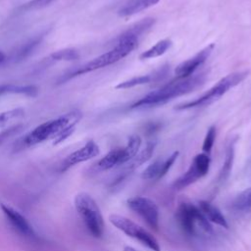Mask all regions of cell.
Returning <instances> with one entry per match:
<instances>
[{"instance_id":"6da1fadb","label":"cell","mask_w":251,"mask_h":251,"mask_svg":"<svg viewBox=\"0 0 251 251\" xmlns=\"http://www.w3.org/2000/svg\"><path fill=\"white\" fill-rule=\"evenodd\" d=\"M81 117L82 114L75 110L56 119L44 122L23 138V145L33 146L48 139H52L53 144L57 145L73 134Z\"/></svg>"},{"instance_id":"ba28073f","label":"cell","mask_w":251,"mask_h":251,"mask_svg":"<svg viewBox=\"0 0 251 251\" xmlns=\"http://www.w3.org/2000/svg\"><path fill=\"white\" fill-rule=\"evenodd\" d=\"M210 163L211 159L208 154H197L193 158L188 170L184 174H182L177 179L175 180L173 184L174 188L176 190H181L197 181L209 172Z\"/></svg>"},{"instance_id":"ffe728a7","label":"cell","mask_w":251,"mask_h":251,"mask_svg":"<svg viewBox=\"0 0 251 251\" xmlns=\"http://www.w3.org/2000/svg\"><path fill=\"white\" fill-rule=\"evenodd\" d=\"M232 208L236 212H251V187L240 192L232 202Z\"/></svg>"},{"instance_id":"4316f807","label":"cell","mask_w":251,"mask_h":251,"mask_svg":"<svg viewBox=\"0 0 251 251\" xmlns=\"http://www.w3.org/2000/svg\"><path fill=\"white\" fill-rule=\"evenodd\" d=\"M123 251H137L136 249H134L133 247H131V246H126L125 248H124V250Z\"/></svg>"},{"instance_id":"9c48e42d","label":"cell","mask_w":251,"mask_h":251,"mask_svg":"<svg viewBox=\"0 0 251 251\" xmlns=\"http://www.w3.org/2000/svg\"><path fill=\"white\" fill-rule=\"evenodd\" d=\"M126 203L129 209L137 214L151 228H158L159 209L153 200L143 196H133L128 198Z\"/></svg>"},{"instance_id":"2e32d148","label":"cell","mask_w":251,"mask_h":251,"mask_svg":"<svg viewBox=\"0 0 251 251\" xmlns=\"http://www.w3.org/2000/svg\"><path fill=\"white\" fill-rule=\"evenodd\" d=\"M167 74V69H162L160 70L158 73L153 74V75H139V76H135L132 77L130 79L125 80L120 82L119 84H117L115 86L116 89H127V88H131L134 87L136 85H142V84H146L149 82H152L153 80H158L162 78V75H166Z\"/></svg>"},{"instance_id":"9a60e30c","label":"cell","mask_w":251,"mask_h":251,"mask_svg":"<svg viewBox=\"0 0 251 251\" xmlns=\"http://www.w3.org/2000/svg\"><path fill=\"white\" fill-rule=\"evenodd\" d=\"M198 207L209 222L214 223V224H216L222 227H225V228L228 227V225H227V222H226L225 216L212 203L203 200V201L199 202Z\"/></svg>"},{"instance_id":"4fadbf2b","label":"cell","mask_w":251,"mask_h":251,"mask_svg":"<svg viewBox=\"0 0 251 251\" xmlns=\"http://www.w3.org/2000/svg\"><path fill=\"white\" fill-rule=\"evenodd\" d=\"M156 144L157 142L155 140H152V141H148L145 148L137 155L135 156L132 160H130V163L126 167L125 171L120 175L119 178H118V182L121 181L122 179H124L125 177H126L132 171H134L136 168H138L139 166H141L142 164H144L146 161H148L154 150H155V147H156Z\"/></svg>"},{"instance_id":"603a6c76","label":"cell","mask_w":251,"mask_h":251,"mask_svg":"<svg viewBox=\"0 0 251 251\" xmlns=\"http://www.w3.org/2000/svg\"><path fill=\"white\" fill-rule=\"evenodd\" d=\"M24 115H25V110L22 108H16V109H12L9 111L1 112L0 113V126L7 125L9 122H11L13 120L22 118V117H24Z\"/></svg>"},{"instance_id":"7c38bea8","label":"cell","mask_w":251,"mask_h":251,"mask_svg":"<svg viewBox=\"0 0 251 251\" xmlns=\"http://www.w3.org/2000/svg\"><path fill=\"white\" fill-rule=\"evenodd\" d=\"M99 153H100V149H99V146L97 145V143L93 140H89L82 147H80L79 149L71 153L63 161L62 166H61V172L67 171L68 169H70L71 167H73L76 164L88 161V160L98 156Z\"/></svg>"},{"instance_id":"8fae6325","label":"cell","mask_w":251,"mask_h":251,"mask_svg":"<svg viewBox=\"0 0 251 251\" xmlns=\"http://www.w3.org/2000/svg\"><path fill=\"white\" fill-rule=\"evenodd\" d=\"M1 209L4 215L6 216L8 222L17 232H19L21 235L29 239L37 238V235L33 227L30 226L27 220L20 212H18L11 206L5 205V204L1 205Z\"/></svg>"},{"instance_id":"5bb4252c","label":"cell","mask_w":251,"mask_h":251,"mask_svg":"<svg viewBox=\"0 0 251 251\" xmlns=\"http://www.w3.org/2000/svg\"><path fill=\"white\" fill-rule=\"evenodd\" d=\"M126 163V156H125V149L124 148H116L108 152L103 158H101L96 167L99 171H107L116 166L123 165Z\"/></svg>"},{"instance_id":"44dd1931","label":"cell","mask_w":251,"mask_h":251,"mask_svg":"<svg viewBox=\"0 0 251 251\" xmlns=\"http://www.w3.org/2000/svg\"><path fill=\"white\" fill-rule=\"evenodd\" d=\"M233 159H234V142H230L226 148V157H225V161L223 164V167L220 171L219 174V180L223 181L226 180L230 172H231V168H232V164H233Z\"/></svg>"},{"instance_id":"7402d4cb","label":"cell","mask_w":251,"mask_h":251,"mask_svg":"<svg viewBox=\"0 0 251 251\" xmlns=\"http://www.w3.org/2000/svg\"><path fill=\"white\" fill-rule=\"evenodd\" d=\"M164 160L158 159L150 164L141 174L143 179H160L162 178V169Z\"/></svg>"},{"instance_id":"8992f818","label":"cell","mask_w":251,"mask_h":251,"mask_svg":"<svg viewBox=\"0 0 251 251\" xmlns=\"http://www.w3.org/2000/svg\"><path fill=\"white\" fill-rule=\"evenodd\" d=\"M75 206L89 233L96 238L102 237L105 225L95 200L89 194L82 192L75 196Z\"/></svg>"},{"instance_id":"484cf974","label":"cell","mask_w":251,"mask_h":251,"mask_svg":"<svg viewBox=\"0 0 251 251\" xmlns=\"http://www.w3.org/2000/svg\"><path fill=\"white\" fill-rule=\"evenodd\" d=\"M56 60H75L78 57L75 50H61L52 55Z\"/></svg>"},{"instance_id":"d4e9b609","label":"cell","mask_w":251,"mask_h":251,"mask_svg":"<svg viewBox=\"0 0 251 251\" xmlns=\"http://www.w3.org/2000/svg\"><path fill=\"white\" fill-rule=\"evenodd\" d=\"M54 1H56V0H31V1L27 2V3H25L24 6H22V9L24 11L36 10V9L43 8V7L51 4Z\"/></svg>"},{"instance_id":"ac0fdd59","label":"cell","mask_w":251,"mask_h":251,"mask_svg":"<svg viewBox=\"0 0 251 251\" xmlns=\"http://www.w3.org/2000/svg\"><path fill=\"white\" fill-rule=\"evenodd\" d=\"M21 94L27 97H36L38 88L35 85H16L2 84L0 85V95L3 94Z\"/></svg>"},{"instance_id":"3957f363","label":"cell","mask_w":251,"mask_h":251,"mask_svg":"<svg viewBox=\"0 0 251 251\" xmlns=\"http://www.w3.org/2000/svg\"><path fill=\"white\" fill-rule=\"evenodd\" d=\"M137 44H138L137 38H134L131 36H125L121 34L117 38V44L113 49L92 59L91 61L87 62L83 66L76 69L75 71L72 72L67 76V78L69 79L86 73H90V72L105 68L112 64H115L118 61L125 58L126 56H127L133 49H135Z\"/></svg>"},{"instance_id":"83f0119b","label":"cell","mask_w":251,"mask_h":251,"mask_svg":"<svg viewBox=\"0 0 251 251\" xmlns=\"http://www.w3.org/2000/svg\"><path fill=\"white\" fill-rule=\"evenodd\" d=\"M5 60V55L0 51V64Z\"/></svg>"},{"instance_id":"7a4b0ae2","label":"cell","mask_w":251,"mask_h":251,"mask_svg":"<svg viewBox=\"0 0 251 251\" xmlns=\"http://www.w3.org/2000/svg\"><path fill=\"white\" fill-rule=\"evenodd\" d=\"M205 80V75L200 74L186 78H176L161 88L151 91L130 105V109H145L166 104L178 96L190 93Z\"/></svg>"},{"instance_id":"cb8c5ba5","label":"cell","mask_w":251,"mask_h":251,"mask_svg":"<svg viewBox=\"0 0 251 251\" xmlns=\"http://www.w3.org/2000/svg\"><path fill=\"white\" fill-rule=\"evenodd\" d=\"M216 126H211L208 130H207V133H206V136L204 138V141H203V145H202V150L204 153L206 154H210L212 148H213V145H214V142H215V139H216Z\"/></svg>"},{"instance_id":"e0dca14e","label":"cell","mask_w":251,"mask_h":251,"mask_svg":"<svg viewBox=\"0 0 251 251\" xmlns=\"http://www.w3.org/2000/svg\"><path fill=\"white\" fill-rule=\"evenodd\" d=\"M160 0H129L123 8L119 11V16L129 17L133 16L139 12H142L154 5H156Z\"/></svg>"},{"instance_id":"277c9868","label":"cell","mask_w":251,"mask_h":251,"mask_svg":"<svg viewBox=\"0 0 251 251\" xmlns=\"http://www.w3.org/2000/svg\"><path fill=\"white\" fill-rule=\"evenodd\" d=\"M176 216L181 229L189 236L210 235L213 232L210 222L205 218L199 207L190 202L180 203Z\"/></svg>"},{"instance_id":"d6986e66","label":"cell","mask_w":251,"mask_h":251,"mask_svg":"<svg viewBox=\"0 0 251 251\" xmlns=\"http://www.w3.org/2000/svg\"><path fill=\"white\" fill-rule=\"evenodd\" d=\"M171 46H172L171 39L167 38V39L160 40L155 45H153L149 49L142 52L139 55V59L140 60H147V59H152V58L162 56L163 54H165L168 51V49H170Z\"/></svg>"},{"instance_id":"52a82bcc","label":"cell","mask_w":251,"mask_h":251,"mask_svg":"<svg viewBox=\"0 0 251 251\" xmlns=\"http://www.w3.org/2000/svg\"><path fill=\"white\" fill-rule=\"evenodd\" d=\"M109 221L114 226L123 231L125 234L138 240L152 251H160L161 248L158 240L145 228L138 226L131 220L124 216L113 214L109 216Z\"/></svg>"},{"instance_id":"30bf717a","label":"cell","mask_w":251,"mask_h":251,"mask_svg":"<svg viewBox=\"0 0 251 251\" xmlns=\"http://www.w3.org/2000/svg\"><path fill=\"white\" fill-rule=\"evenodd\" d=\"M215 44H210L206 46L204 49L199 51L196 55L191 57L190 59L183 61L180 63L176 69V78H186L192 75V74L209 58L212 51L214 50Z\"/></svg>"},{"instance_id":"5b68a950","label":"cell","mask_w":251,"mask_h":251,"mask_svg":"<svg viewBox=\"0 0 251 251\" xmlns=\"http://www.w3.org/2000/svg\"><path fill=\"white\" fill-rule=\"evenodd\" d=\"M248 74H249V72H247V71L229 74V75H226L225 77L221 78L213 87H211L206 93H204L199 98L189 101V102L179 104V105L176 106L175 109L177 111H183V110H188V109H192V108L208 106V105L212 104L213 102L217 101L218 99H220L229 89L233 88L234 86H236L240 82H242L248 76Z\"/></svg>"}]
</instances>
